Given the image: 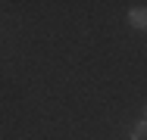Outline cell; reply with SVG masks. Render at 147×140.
Masks as SVG:
<instances>
[{"label": "cell", "mask_w": 147, "mask_h": 140, "mask_svg": "<svg viewBox=\"0 0 147 140\" xmlns=\"http://www.w3.org/2000/svg\"><path fill=\"white\" fill-rule=\"evenodd\" d=\"M144 121H147V106H144Z\"/></svg>", "instance_id": "3957f363"}, {"label": "cell", "mask_w": 147, "mask_h": 140, "mask_svg": "<svg viewBox=\"0 0 147 140\" xmlns=\"http://www.w3.org/2000/svg\"><path fill=\"white\" fill-rule=\"evenodd\" d=\"M131 140H147V121H144V118L131 128Z\"/></svg>", "instance_id": "7a4b0ae2"}, {"label": "cell", "mask_w": 147, "mask_h": 140, "mask_svg": "<svg viewBox=\"0 0 147 140\" xmlns=\"http://www.w3.org/2000/svg\"><path fill=\"white\" fill-rule=\"evenodd\" d=\"M128 25L138 28V31H147V6H131L128 9Z\"/></svg>", "instance_id": "6da1fadb"}]
</instances>
